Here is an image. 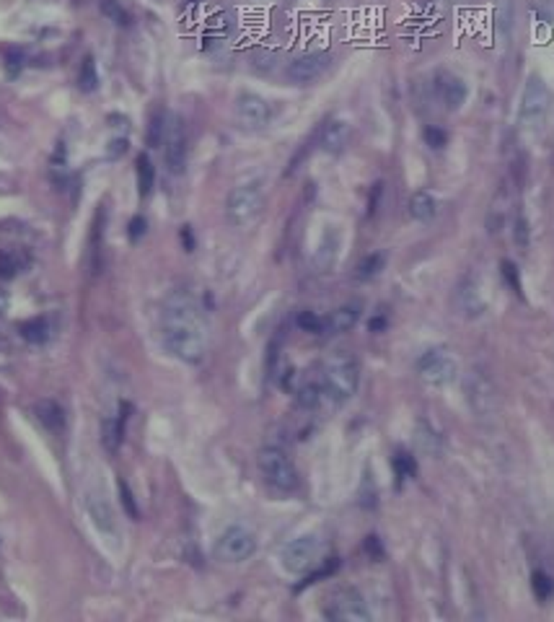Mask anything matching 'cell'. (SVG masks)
<instances>
[{
	"label": "cell",
	"instance_id": "obj_1",
	"mask_svg": "<svg viewBox=\"0 0 554 622\" xmlns=\"http://www.w3.org/2000/svg\"><path fill=\"white\" fill-rule=\"evenodd\" d=\"M164 345L184 363H203L208 353V327L187 293H174L164 311Z\"/></svg>",
	"mask_w": 554,
	"mask_h": 622
},
{
	"label": "cell",
	"instance_id": "obj_2",
	"mask_svg": "<svg viewBox=\"0 0 554 622\" xmlns=\"http://www.w3.org/2000/svg\"><path fill=\"white\" fill-rule=\"evenodd\" d=\"M360 384V368L358 361L345 353V350H334L322 368V392L324 397H329L334 405L347 402Z\"/></svg>",
	"mask_w": 554,
	"mask_h": 622
},
{
	"label": "cell",
	"instance_id": "obj_3",
	"mask_svg": "<svg viewBox=\"0 0 554 622\" xmlns=\"http://www.w3.org/2000/svg\"><path fill=\"white\" fill-rule=\"evenodd\" d=\"M256 464H259V472L264 475V480L270 482L272 487L283 490V493H290L298 487V470L283 448L277 446H264L259 454H256Z\"/></svg>",
	"mask_w": 554,
	"mask_h": 622
},
{
	"label": "cell",
	"instance_id": "obj_4",
	"mask_svg": "<svg viewBox=\"0 0 554 622\" xmlns=\"http://www.w3.org/2000/svg\"><path fill=\"white\" fill-rule=\"evenodd\" d=\"M262 213V190L256 182H247L233 187L225 203V215L228 223L236 228H244L249 223H254L256 215Z\"/></svg>",
	"mask_w": 554,
	"mask_h": 622
},
{
	"label": "cell",
	"instance_id": "obj_5",
	"mask_svg": "<svg viewBox=\"0 0 554 622\" xmlns=\"http://www.w3.org/2000/svg\"><path fill=\"white\" fill-rule=\"evenodd\" d=\"M256 553V537L254 531L244 529V526H228V529L217 537L213 555L220 562H244Z\"/></svg>",
	"mask_w": 554,
	"mask_h": 622
},
{
	"label": "cell",
	"instance_id": "obj_6",
	"mask_svg": "<svg viewBox=\"0 0 554 622\" xmlns=\"http://www.w3.org/2000/svg\"><path fill=\"white\" fill-rule=\"evenodd\" d=\"M549 109V89L539 76L526 81L524 96H521V125L526 130H536Z\"/></svg>",
	"mask_w": 554,
	"mask_h": 622
},
{
	"label": "cell",
	"instance_id": "obj_7",
	"mask_svg": "<svg viewBox=\"0 0 554 622\" xmlns=\"http://www.w3.org/2000/svg\"><path fill=\"white\" fill-rule=\"evenodd\" d=\"M417 371L427 384H433V387H446V384H451V381L456 379L458 366L446 350L433 348V350H427V353L419 356Z\"/></svg>",
	"mask_w": 554,
	"mask_h": 622
},
{
	"label": "cell",
	"instance_id": "obj_8",
	"mask_svg": "<svg viewBox=\"0 0 554 622\" xmlns=\"http://www.w3.org/2000/svg\"><path fill=\"white\" fill-rule=\"evenodd\" d=\"M324 617L337 622H368L371 612H368L366 601L358 592L352 589H342V592L332 594L329 604L324 607Z\"/></svg>",
	"mask_w": 554,
	"mask_h": 622
},
{
	"label": "cell",
	"instance_id": "obj_9",
	"mask_svg": "<svg viewBox=\"0 0 554 622\" xmlns=\"http://www.w3.org/2000/svg\"><path fill=\"white\" fill-rule=\"evenodd\" d=\"M322 553V542L314 537V534H306V537H298L288 542L280 553V560H283V568L290 570V573H303L316 562Z\"/></svg>",
	"mask_w": 554,
	"mask_h": 622
},
{
	"label": "cell",
	"instance_id": "obj_10",
	"mask_svg": "<svg viewBox=\"0 0 554 622\" xmlns=\"http://www.w3.org/2000/svg\"><path fill=\"white\" fill-rule=\"evenodd\" d=\"M466 400L480 417H492L497 412V392L490 376L482 371H472L466 376Z\"/></svg>",
	"mask_w": 554,
	"mask_h": 622
},
{
	"label": "cell",
	"instance_id": "obj_11",
	"mask_svg": "<svg viewBox=\"0 0 554 622\" xmlns=\"http://www.w3.org/2000/svg\"><path fill=\"white\" fill-rule=\"evenodd\" d=\"M332 57L327 52H308V55H300L295 60L288 65L285 70V76L290 81L293 86H311L314 81L324 76V70L329 68Z\"/></svg>",
	"mask_w": 554,
	"mask_h": 622
},
{
	"label": "cell",
	"instance_id": "obj_12",
	"mask_svg": "<svg viewBox=\"0 0 554 622\" xmlns=\"http://www.w3.org/2000/svg\"><path fill=\"white\" fill-rule=\"evenodd\" d=\"M166 151H164V159H166V166L171 174H181L184 169H187V132H184V122L179 117H174L171 125L166 128Z\"/></svg>",
	"mask_w": 554,
	"mask_h": 622
},
{
	"label": "cell",
	"instance_id": "obj_13",
	"mask_svg": "<svg viewBox=\"0 0 554 622\" xmlns=\"http://www.w3.org/2000/svg\"><path fill=\"white\" fill-rule=\"evenodd\" d=\"M236 117H239L247 128H264L272 120L270 104L256 96V94H241L236 99Z\"/></svg>",
	"mask_w": 554,
	"mask_h": 622
},
{
	"label": "cell",
	"instance_id": "obj_14",
	"mask_svg": "<svg viewBox=\"0 0 554 622\" xmlns=\"http://www.w3.org/2000/svg\"><path fill=\"white\" fill-rule=\"evenodd\" d=\"M319 143H322L324 151L332 153V156L345 153V148L350 145V125H347L345 120H329L322 128Z\"/></svg>",
	"mask_w": 554,
	"mask_h": 622
},
{
	"label": "cell",
	"instance_id": "obj_15",
	"mask_svg": "<svg viewBox=\"0 0 554 622\" xmlns=\"http://www.w3.org/2000/svg\"><path fill=\"white\" fill-rule=\"evenodd\" d=\"M86 511H89L91 521L96 524L98 531L114 534V514H112V506H109V501H106L104 495L91 490V493L86 495Z\"/></svg>",
	"mask_w": 554,
	"mask_h": 622
},
{
	"label": "cell",
	"instance_id": "obj_16",
	"mask_svg": "<svg viewBox=\"0 0 554 622\" xmlns=\"http://www.w3.org/2000/svg\"><path fill=\"white\" fill-rule=\"evenodd\" d=\"M456 306L464 317H480L485 311V298L474 281H464L456 290Z\"/></svg>",
	"mask_w": 554,
	"mask_h": 622
},
{
	"label": "cell",
	"instance_id": "obj_17",
	"mask_svg": "<svg viewBox=\"0 0 554 622\" xmlns=\"http://www.w3.org/2000/svg\"><path fill=\"white\" fill-rule=\"evenodd\" d=\"M34 415H37V420L45 425L47 431L60 433L65 428V410L55 400H39L34 405Z\"/></svg>",
	"mask_w": 554,
	"mask_h": 622
},
{
	"label": "cell",
	"instance_id": "obj_18",
	"mask_svg": "<svg viewBox=\"0 0 554 622\" xmlns=\"http://www.w3.org/2000/svg\"><path fill=\"white\" fill-rule=\"evenodd\" d=\"M358 319H360L358 306H339L337 311H332L329 317L324 319V332H329V334L350 332L352 327L358 324Z\"/></svg>",
	"mask_w": 554,
	"mask_h": 622
},
{
	"label": "cell",
	"instance_id": "obj_19",
	"mask_svg": "<svg viewBox=\"0 0 554 622\" xmlns=\"http://www.w3.org/2000/svg\"><path fill=\"white\" fill-rule=\"evenodd\" d=\"M125 439V423L120 417H104L101 420V446L109 456H117Z\"/></svg>",
	"mask_w": 554,
	"mask_h": 622
},
{
	"label": "cell",
	"instance_id": "obj_20",
	"mask_svg": "<svg viewBox=\"0 0 554 622\" xmlns=\"http://www.w3.org/2000/svg\"><path fill=\"white\" fill-rule=\"evenodd\" d=\"M441 94H443V101H446L448 109H461V106L466 104L469 89H466V84L458 76H448L441 84Z\"/></svg>",
	"mask_w": 554,
	"mask_h": 622
},
{
	"label": "cell",
	"instance_id": "obj_21",
	"mask_svg": "<svg viewBox=\"0 0 554 622\" xmlns=\"http://www.w3.org/2000/svg\"><path fill=\"white\" fill-rule=\"evenodd\" d=\"M409 213H412V218L427 223V220L435 218V213H438V203H435V198L430 195V192L419 190V192H414L412 200H409Z\"/></svg>",
	"mask_w": 554,
	"mask_h": 622
},
{
	"label": "cell",
	"instance_id": "obj_22",
	"mask_svg": "<svg viewBox=\"0 0 554 622\" xmlns=\"http://www.w3.org/2000/svg\"><path fill=\"white\" fill-rule=\"evenodd\" d=\"M135 169H137V192H140V198H148L150 192H153V184H156V169H153V161L140 153L135 161Z\"/></svg>",
	"mask_w": 554,
	"mask_h": 622
},
{
	"label": "cell",
	"instance_id": "obj_23",
	"mask_svg": "<svg viewBox=\"0 0 554 622\" xmlns=\"http://www.w3.org/2000/svg\"><path fill=\"white\" fill-rule=\"evenodd\" d=\"M18 332H21V337L26 342H31V345H45L47 340H50V324H47V319L37 317V319H29V322H23L21 327H18Z\"/></svg>",
	"mask_w": 554,
	"mask_h": 622
},
{
	"label": "cell",
	"instance_id": "obj_24",
	"mask_svg": "<svg viewBox=\"0 0 554 622\" xmlns=\"http://www.w3.org/2000/svg\"><path fill=\"white\" fill-rule=\"evenodd\" d=\"M166 112L164 109H156V112L150 114V122H148V132H145V143L148 148H158V145L164 143L166 137Z\"/></svg>",
	"mask_w": 554,
	"mask_h": 622
},
{
	"label": "cell",
	"instance_id": "obj_25",
	"mask_svg": "<svg viewBox=\"0 0 554 622\" xmlns=\"http://www.w3.org/2000/svg\"><path fill=\"white\" fill-rule=\"evenodd\" d=\"M96 86H98L96 62H94L91 55H86V60H83L81 65V73H78V89H81L83 94H91V91H96Z\"/></svg>",
	"mask_w": 554,
	"mask_h": 622
},
{
	"label": "cell",
	"instance_id": "obj_26",
	"mask_svg": "<svg viewBox=\"0 0 554 622\" xmlns=\"http://www.w3.org/2000/svg\"><path fill=\"white\" fill-rule=\"evenodd\" d=\"M21 270H23V257L18 254V251H13V249L0 251V278L11 281V278H16Z\"/></svg>",
	"mask_w": 554,
	"mask_h": 622
},
{
	"label": "cell",
	"instance_id": "obj_27",
	"mask_svg": "<svg viewBox=\"0 0 554 622\" xmlns=\"http://www.w3.org/2000/svg\"><path fill=\"white\" fill-rule=\"evenodd\" d=\"M531 592L533 596L539 601H547L552 599V594H554V581L549 573H544V570H533L531 573Z\"/></svg>",
	"mask_w": 554,
	"mask_h": 622
},
{
	"label": "cell",
	"instance_id": "obj_28",
	"mask_svg": "<svg viewBox=\"0 0 554 622\" xmlns=\"http://www.w3.org/2000/svg\"><path fill=\"white\" fill-rule=\"evenodd\" d=\"M322 384H314V381H308V384H303V387L298 389V405L303 407V410H314L316 405L322 402Z\"/></svg>",
	"mask_w": 554,
	"mask_h": 622
},
{
	"label": "cell",
	"instance_id": "obj_29",
	"mask_svg": "<svg viewBox=\"0 0 554 622\" xmlns=\"http://www.w3.org/2000/svg\"><path fill=\"white\" fill-rule=\"evenodd\" d=\"M500 273H502V281H505L510 285V290H513L516 296L524 298V285H521V273H518L516 262H510V259H502V262H500Z\"/></svg>",
	"mask_w": 554,
	"mask_h": 622
},
{
	"label": "cell",
	"instance_id": "obj_30",
	"mask_svg": "<svg viewBox=\"0 0 554 622\" xmlns=\"http://www.w3.org/2000/svg\"><path fill=\"white\" fill-rule=\"evenodd\" d=\"M295 324L308 334H324V319L316 314V311H298L295 317Z\"/></svg>",
	"mask_w": 554,
	"mask_h": 622
},
{
	"label": "cell",
	"instance_id": "obj_31",
	"mask_svg": "<svg viewBox=\"0 0 554 622\" xmlns=\"http://www.w3.org/2000/svg\"><path fill=\"white\" fill-rule=\"evenodd\" d=\"M381 270H383V254L381 251H373V254H368V257L358 265V278L368 281V278L378 275Z\"/></svg>",
	"mask_w": 554,
	"mask_h": 622
},
{
	"label": "cell",
	"instance_id": "obj_32",
	"mask_svg": "<svg viewBox=\"0 0 554 622\" xmlns=\"http://www.w3.org/2000/svg\"><path fill=\"white\" fill-rule=\"evenodd\" d=\"M101 13H104L109 21L117 23V26H128L130 23V16L125 13V8H122L117 0H101Z\"/></svg>",
	"mask_w": 554,
	"mask_h": 622
},
{
	"label": "cell",
	"instance_id": "obj_33",
	"mask_svg": "<svg viewBox=\"0 0 554 622\" xmlns=\"http://www.w3.org/2000/svg\"><path fill=\"white\" fill-rule=\"evenodd\" d=\"M120 501H122L125 514H128L132 521H137V519H140V509H137L135 498H132V490H130V485L125 482V480H120Z\"/></svg>",
	"mask_w": 554,
	"mask_h": 622
},
{
	"label": "cell",
	"instance_id": "obj_34",
	"mask_svg": "<svg viewBox=\"0 0 554 622\" xmlns=\"http://www.w3.org/2000/svg\"><path fill=\"white\" fill-rule=\"evenodd\" d=\"M422 137H425V143L430 145L433 151H441V148H446V143H448V132L435 128V125H427V128L422 130Z\"/></svg>",
	"mask_w": 554,
	"mask_h": 622
},
{
	"label": "cell",
	"instance_id": "obj_35",
	"mask_svg": "<svg viewBox=\"0 0 554 622\" xmlns=\"http://www.w3.org/2000/svg\"><path fill=\"white\" fill-rule=\"evenodd\" d=\"M394 470H397L399 480H407L417 475V464H414V459L409 454H397L394 456Z\"/></svg>",
	"mask_w": 554,
	"mask_h": 622
},
{
	"label": "cell",
	"instance_id": "obj_36",
	"mask_svg": "<svg viewBox=\"0 0 554 622\" xmlns=\"http://www.w3.org/2000/svg\"><path fill=\"white\" fill-rule=\"evenodd\" d=\"M513 236H516V244L521 249H526V247L531 244V226H528L526 215H518L516 218V223H513Z\"/></svg>",
	"mask_w": 554,
	"mask_h": 622
},
{
	"label": "cell",
	"instance_id": "obj_37",
	"mask_svg": "<svg viewBox=\"0 0 554 622\" xmlns=\"http://www.w3.org/2000/svg\"><path fill=\"white\" fill-rule=\"evenodd\" d=\"M337 565H339V560H337V558H332V560H327V565H324V568H319V570H316V573H311V576H308L306 581H303V586H308V584H316V581H319V578H327V576H332V573H334V570H337Z\"/></svg>",
	"mask_w": 554,
	"mask_h": 622
},
{
	"label": "cell",
	"instance_id": "obj_38",
	"mask_svg": "<svg viewBox=\"0 0 554 622\" xmlns=\"http://www.w3.org/2000/svg\"><path fill=\"white\" fill-rule=\"evenodd\" d=\"M363 550H366L373 560H381L383 558V547H381V539L375 537V534H371V537H366V542H363Z\"/></svg>",
	"mask_w": 554,
	"mask_h": 622
},
{
	"label": "cell",
	"instance_id": "obj_39",
	"mask_svg": "<svg viewBox=\"0 0 554 622\" xmlns=\"http://www.w3.org/2000/svg\"><path fill=\"white\" fill-rule=\"evenodd\" d=\"M128 148H130L128 137H117V140H112V143H109V148H106V156H109V159H120V156H125V153H128Z\"/></svg>",
	"mask_w": 554,
	"mask_h": 622
},
{
	"label": "cell",
	"instance_id": "obj_40",
	"mask_svg": "<svg viewBox=\"0 0 554 622\" xmlns=\"http://www.w3.org/2000/svg\"><path fill=\"white\" fill-rule=\"evenodd\" d=\"M145 228H148V223H145V218L142 215H135V218L130 220V228H128V236L132 239V242H137L142 234H145Z\"/></svg>",
	"mask_w": 554,
	"mask_h": 622
},
{
	"label": "cell",
	"instance_id": "obj_41",
	"mask_svg": "<svg viewBox=\"0 0 554 622\" xmlns=\"http://www.w3.org/2000/svg\"><path fill=\"white\" fill-rule=\"evenodd\" d=\"M21 65H23V55L18 52V50H11V52H8V73L16 76V73L21 70Z\"/></svg>",
	"mask_w": 554,
	"mask_h": 622
},
{
	"label": "cell",
	"instance_id": "obj_42",
	"mask_svg": "<svg viewBox=\"0 0 554 622\" xmlns=\"http://www.w3.org/2000/svg\"><path fill=\"white\" fill-rule=\"evenodd\" d=\"M381 192H383V182H375L373 184V192H371V205H368V215H373L375 208H378V200H381Z\"/></svg>",
	"mask_w": 554,
	"mask_h": 622
},
{
	"label": "cell",
	"instance_id": "obj_43",
	"mask_svg": "<svg viewBox=\"0 0 554 622\" xmlns=\"http://www.w3.org/2000/svg\"><path fill=\"white\" fill-rule=\"evenodd\" d=\"M179 234H181V244H184V249H187V251L195 249V236H192V228H189V226H181Z\"/></svg>",
	"mask_w": 554,
	"mask_h": 622
},
{
	"label": "cell",
	"instance_id": "obj_44",
	"mask_svg": "<svg viewBox=\"0 0 554 622\" xmlns=\"http://www.w3.org/2000/svg\"><path fill=\"white\" fill-rule=\"evenodd\" d=\"M386 327H389V319L386 317H373L368 322V329H371V332H383Z\"/></svg>",
	"mask_w": 554,
	"mask_h": 622
},
{
	"label": "cell",
	"instance_id": "obj_45",
	"mask_svg": "<svg viewBox=\"0 0 554 622\" xmlns=\"http://www.w3.org/2000/svg\"><path fill=\"white\" fill-rule=\"evenodd\" d=\"M197 0H184V6H195Z\"/></svg>",
	"mask_w": 554,
	"mask_h": 622
}]
</instances>
